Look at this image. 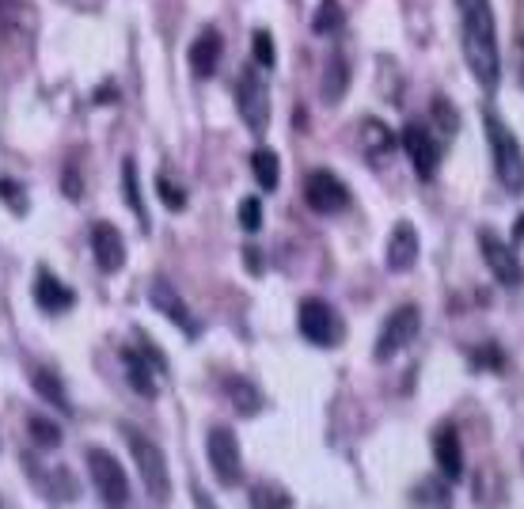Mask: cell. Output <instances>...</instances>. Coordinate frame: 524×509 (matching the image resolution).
<instances>
[{
  "label": "cell",
  "instance_id": "1",
  "mask_svg": "<svg viewBox=\"0 0 524 509\" xmlns=\"http://www.w3.org/2000/svg\"><path fill=\"white\" fill-rule=\"evenodd\" d=\"M460 8V46L471 76L483 92H498L502 84V46H498V23L490 0H456Z\"/></svg>",
  "mask_w": 524,
  "mask_h": 509
},
{
  "label": "cell",
  "instance_id": "2",
  "mask_svg": "<svg viewBox=\"0 0 524 509\" xmlns=\"http://www.w3.org/2000/svg\"><path fill=\"white\" fill-rule=\"evenodd\" d=\"M483 130H487V145L494 156V175L509 194H524V149L517 133L494 111H483Z\"/></svg>",
  "mask_w": 524,
  "mask_h": 509
},
{
  "label": "cell",
  "instance_id": "3",
  "mask_svg": "<svg viewBox=\"0 0 524 509\" xmlns=\"http://www.w3.org/2000/svg\"><path fill=\"white\" fill-rule=\"evenodd\" d=\"M422 331V308L418 304H399L392 316L384 320L380 335H376L373 358L376 361H392L395 354H403Z\"/></svg>",
  "mask_w": 524,
  "mask_h": 509
},
{
  "label": "cell",
  "instance_id": "4",
  "mask_svg": "<svg viewBox=\"0 0 524 509\" xmlns=\"http://www.w3.org/2000/svg\"><path fill=\"white\" fill-rule=\"evenodd\" d=\"M126 445H130L133 460H137V472H141V483H145V491L152 494V502H168L171 475H168L164 453L152 445L149 437L137 434V430H126Z\"/></svg>",
  "mask_w": 524,
  "mask_h": 509
},
{
  "label": "cell",
  "instance_id": "5",
  "mask_svg": "<svg viewBox=\"0 0 524 509\" xmlns=\"http://www.w3.org/2000/svg\"><path fill=\"white\" fill-rule=\"evenodd\" d=\"M297 327L304 339L312 342V346H323V350H331V346L342 342V320H338V312L327 301H319V297L300 301Z\"/></svg>",
  "mask_w": 524,
  "mask_h": 509
},
{
  "label": "cell",
  "instance_id": "6",
  "mask_svg": "<svg viewBox=\"0 0 524 509\" xmlns=\"http://www.w3.org/2000/svg\"><path fill=\"white\" fill-rule=\"evenodd\" d=\"M206 456L221 487H236V483L244 479V456H240V441H236L232 430L213 426L206 437Z\"/></svg>",
  "mask_w": 524,
  "mask_h": 509
},
{
  "label": "cell",
  "instance_id": "7",
  "mask_svg": "<svg viewBox=\"0 0 524 509\" xmlns=\"http://www.w3.org/2000/svg\"><path fill=\"white\" fill-rule=\"evenodd\" d=\"M88 475H92L95 491L107 506H126L130 502V479L107 449H88Z\"/></svg>",
  "mask_w": 524,
  "mask_h": 509
},
{
  "label": "cell",
  "instance_id": "8",
  "mask_svg": "<svg viewBox=\"0 0 524 509\" xmlns=\"http://www.w3.org/2000/svg\"><path fill=\"white\" fill-rule=\"evenodd\" d=\"M236 111L251 133H262L270 126V92L262 84L259 69H244L236 80Z\"/></svg>",
  "mask_w": 524,
  "mask_h": 509
},
{
  "label": "cell",
  "instance_id": "9",
  "mask_svg": "<svg viewBox=\"0 0 524 509\" xmlns=\"http://www.w3.org/2000/svg\"><path fill=\"white\" fill-rule=\"evenodd\" d=\"M399 145H403V152H407L414 175L430 183L433 175H437V168H441V141H437V133L426 130L422 122H407V126H403V137H399Z\"/></svg>",
  "mask_w": 524,
  "mask_h": 509
},
{
  "label": "cell",
  "instance_id": "10",
  "mask_svg": "<svg viewBox=\"0 0 524 509\" xmlns=\"http://www.w3.org/2000/svg\"><path fill=\"white\" fill-rule=\"evenodd\" d=\"M479 247H483V263L490 266L494 282L506 285V289H521L524 285V263L517 259L513 244H506L502 236H494L490 228L479 232Z\"/></svg>",
  "mask_w": 524,
  "mask_h": 509
},
{
  "label": "cell",
  "instance_id": "11",
  "mask_svg": "<svg viewBox=\"0 0 524 509\" xmlns=\"http://www.w3.org/2000/svg\"><path fill=\"white\" fill-rule=\"evenodd\" d=\"M304 202L316 213H323V217H331V213H342L350 206V190H346V183L338 179L335 171L316 168L308 171V179H304Z\"/></svg>",
  "mask_w": 524,
  "mask_h": 509
},
{
  "label": "cell",
  "instance_id": "12",
  "mask_svg": "<svg viewBox=\"0 0 524 509\" xmlns=\"http://www.w3.org/2000/svg\"><path fill=\"white\" fill-rule=\"evenodd\" d=\"M149 301H152V308L160 312V316H168L187 339H198L202 335V323L194 320V312H190V304L179 297V289L171 282H164V278H156L152 282V289H149Z\"/></svg>",
  "mask_w": 524,
  "mask_h": 509
},
{
  "label": "cell",
  "instance_id": "13",
  "mask_svg": "<svg viewBox=\"0 0 524 509\" xmlns=\"http://www.w3.org/2000/svg\"><path fill=\"white\" fill-rule=\"evenodd\" d=\"M433 460H437V472L445 475L449 483L464 479V441L456 434V426H441L433 434Z\"/></svg>",
  "mask_w": 524,
  "mask_h": 509
},
{
  "label": "cell",
  "instance_id": "14",
  "mask_svg": "<svg viewBox=\"0 0 524 509\" xmlns=\"http://www.w3.org/2000/svg\"><path fill=\"white\" fill-rule=\"evenodd\" d=\"M92 251L103 274H118V270L126 266V240H122V232H118L111 221L92 228Z\"/></svg>",
  "mask_w": 524,
  "mask_h": 509
},
{
  "label": "cell",
  "instance_id": "15",
  "mask_svg": "<svg viewBox=\"0 0 524 509\" xmlns=\"http://www.w3.org/2000/svg\"><path fill=\"white\" fill-rule=\"evenodd\" d=\"M384 263L388 270L395 274H403V270H411L418 263V228L411 221H399L392 228V236H388V247H384Z\"/></svg>",
  "mask_w": 524,
  "mask_h": 509
},
{
  "label": "cell",
  "instance_id": "16",
  "mask_svg": "<svg viewBox=\"0 0 524 509\" xmlns=\"http://www.w3.org/2000/svg\"><path fill=\"white\" fill-rule=\"evenodd\" d=\"M221 54H225V38H221V31H217V27H202L198 38L190 42V69H194V76L206 80V76L217 73Z\"/></svg>",
  "mask_w": 524,
  "mask_h": 509
},
{
  "label": "cell",
  "instance_id": "17",
  "mask_svg": "<svg viewBox=\"0 0 524 509\" xmlns=\"http://www.w3.org/2000/svg\"><path fill=\"white\" fill-rule=\"evenodd\" d=\"M346 88H350V61L342 50L327 57V65H323V76H319V92H323V103L327 107H338L342 99H346Z\"/></svg>",
  "mask_w": 524,
  "mask_h": 509
},
{
  "label": "cell",
  "instance_id": "18",
  "mask_svg": "<svg viewBox=\"0 0 524 509\" xmlns=\"http://www.w3.org/2000/svg\"><path fill=\"white\" fill-rule=\"evenodd\" d=\"M35 304L42 308V312H69L76 304V293L69 289V285L61 282V278H54L50 270H42L35 278Z\"/></svg>",
  "mask_w": 524,
  "mask_h": 509
},
{
  "label": "cell",
  "instance_id": "19",
  "mask_svg": "<svg viewBox=\"0 0 524 509\" xmlns=\"http://www.w3.org/2000/svg\"><path fill=\"white\" fill-rule=\"evenodd\" d=\"M122 365H126V380L133 392H141L145 399H156V369H152L141 350H122Z\"/></svg>",
  "mask_w": 524,
  "mask_h": 509
},
{
  "label": "cell",
  "instance_id": "20",
  "mask_svg": "<svg viewBox=\"0 0 524 509\" xmlns=\"http://www.w3.org/2000/svg\"><path fill=\"white\" fill-rule=\"evenodd\" d=\"M221 388H225V396L236 403V411L244 418H255L262 411V392L247 377H225Z\"/></svg>",
  "mask_w": 524,
  "mask_h": 509
},
{
  "label": "cell",
  "instance_id": "21",
  "mask_svg": "<svg viewBox=\"0 0 524 509\" xmlns=\"http://www.w3.org/2000/svg\"><path fill=\"white\" fill-rule=\"evenodd\" d=\"M361 145H365V156L369 160H380V156H388L395 149V133L384 126V122H376V118H365L361 122Z\"/></svg>",
  "mask_w": 524,
  "mask_h": 509
},
{
  "label": "cell",
  "instance_id": "22",
  "mask_svg": "<svg viewBox=\"0 0 524 509\" xmlns=\"http://www.w3.org/2000/svg\"><path fill=\"white\" fill-rule=\"evenodd\" d=\"M122 190H126V206L133 209L141 232H149V209H145V198H141V187H137V164L133 160H122Z\"/></svg>",
  "mask_w": 524,
  "mask_h": 509
},
{
  "label": "cell",
  "instance_id": "23",
  "mask_svg": "<svg viewBox=\"0 0 524 509\" xmlns=\"http://www.w3.org/2000/svg\"><path fill=\"white\" fill-rule=\"evenodd\" d=\"M0 27L8 35H27L31 31V4L27 0H0Z\"/></svg>",
  "mask_w": 524,
  "mask_h": 509
},
{
  "label": "cell",
  "instance_id": "24",
  "mask_svg": "<svg viewBox=\"0 0 524 509\" xmlns=\"http://www.w3.org/2000/svg\"><path fill=\"white\" fill-rule=\"evenodd\" d=\"M31 384H35V392L42 399H50V403H54L57 411H65V415H69V411H73V403H69V396H65V388H61V380L54 377V373H50V369H35V373H31Z\"/></svg>",
  "mask_w": 524,
  "mask_h": 509
},
{
  "label": "cell",
  "instance_id": "25",
  "mask_svg": "<svg viewBox=\"0 0 524 509\" xmlns=\"http://www.w3.org/2000/svg\"><path fill=\"white\" fill-rule=\"evenodd\" d=\"M346 27V8L338 0H319L316 16H312V31L316 35H338Z\"/></svg>",
  "mask_w": 524,
  "mask_h": 509
},
{
  "label": "cell",
  "instance_id": "26",
  "mask_svg": "<svg viewBox=\"0 0 524 509\" xmlns=\"http://www.w3.org/2000/svg\"><path fill=\"white\" fill-rule=\"evenodd\" d=\"M251 171H255V179H259L262 190H278L281 183V164H278V152L274 149H259L251 156Z\"/></svg>",
  "mask_w": 524,
  "mask_h": 509
},
{
  "label": "cell",
  "instance_id": "27",
  "mask_svg": "<svg viewBox=\"0 0 524 509\" xmlns=\"http://www.w3.org/2000/svg\"><path fill=\"white\" fill-rule=\"evenodd\" d=\"M445 475L441 479H426V483H418L414 487V494H411V502L414 506H449L452 498H449V491H445Z\"/></svg>",
  "mask_w": 524,
  "mask_h": 509
},
{
  "label": "cell",
  "instance_id": "28",
  "mask_svg": "<svg viewBox=\"0 0 524 509\" xmlns=\"http://www.w3.org/2000/svg\"><path fill=\"white\" fill-rule=\"evenodd\" d=\"M31 437H35V445H42V449H57L61 445V426H54L50 418H42V415H31Z\"/></svg>",
  "mask_w": 524,
  "mask_h": 509
},
{
  "label": "cell",
  "instance_id": "29",
  "mask_svg": "<svg viewBox=\"0 0 524 509\" xmlns=\"http://www.w3.org/2000/svg\"><path fill=\"white\" fill-rule=\"evenodd\" d=\"M251 54H255V61H259L262 69H274V61H278V54H274V38H270V31H255L251 35Z\"/></svg>",
  "mask_w": 524,
  "mask_h": 509
},
{
  "label": "cell",
  "instance_id": "30",
  "mask_svg": "<svg viewBox=\"0 0 524 509\" xmlns=\"http://www.w3.org/2000/svg\"><path fill=\"white\" fill-rule=\"evenodd\" d=\"M0 202L12 209V213H27V209H31V202H27L23 187H16L12 179H0Z\"/></svg>",
  "mask_w": 524,
  "mask_h": 509
},
{
  "label": "cell",
  "instance_id": "31",
  "mask_svg": "<svg viewBox=\"0 0 524 509\" xmlns=\"http://www.w3.org/2000/svg\"><path fill=\"white\" fill-rule=\"evenodd\" d=\"M251 506L289 509V506H293V498H289V494H281V491H274V487H255V491H251Z\"/></svg>",
  "mask_w": 524,
  "mask_h": 509
},
{
  "label": "cell",
  "instance_id": "32",
  "mask_svg": "<svg viewBox=\"0 0 524 509\" xmlns=\"http://www.w3.org/2000/svg\"><path fill=\"white\" fill-rule=\"evenodd\" d=\"M156 190H160V202H164L168 209H175V213H179V209H187V194L175 187V183H168V175H160V179H156Z\"/></svg>",
  "mask_w": 524,
  "mask_h": 509
},
{
  "label": "cell",
  "instance_id": "33",
  "mask_svg": "<svg viewBox=\"0 0 524 509\" xmlns=\"http://www.w3.org/2000/svg\"><path fill=\"white\" fill-rule=\"evenodd\" d=\"M433 118H437V122H441L449 133L460 130V114H456V107H452L445 95H437V99H433Z\"/></svg>",
  "mask_w": 524,
  "mask_h": 509
},
{
  "label": "cell",
  "instance_id": "34",
  "mask_svg": "<svg viewBox=\"0 0 524 509\" xmlns=\"http://www.w3.org/2000/svg\"><path fill=\"white\" fill-rule=\"evenodd\" d=\"M240 225H244V232H259L262 228V202L259 198H244V202H240Z\"/></svg>",
  "mask_w": 524,
  "mask_h": 509
},
{
  "label": "cell",
  "instance_id": "35",
  "mask_svg": "<svg viewBox=\"0 0 524 509\" xmlns=\"http://www.w3.org/2000/svg\"><path fill=\"white\" fill-rule=\"evenodd\" d=\"M141 346H137V350H141V354H145V361H149L152 369H156V373H160V377H164V373H168V361H164V354H160V350H156V346H152L149 339H145V335H141Z\"/></svg>",
  "mask_w": 524,
  "mask_h": 509
},
{
  "label": "cell",
  "instance_id": "36",
  "mask_svg": "<svg viewBox=\"0 0 524 509\" xmlns=\"http://www.w3.org/2000/svg\"><path fill=\"white\" fill-rule=\"evenodd\" d=\"M471 361H475V365H490V369H502V365H506V358L498 354V346H483L479 354H471Z\"/></svg>",
  "mask_w": 524,
  "mask_h": 509
},
{
  "label": "cell",
  "instance_id": "37",
  "mask_svg": "<svg viewBox=\"0 0 524 509\" xmlns=\"http://www.w3.org/2000/svg\"><path fill=\"white\" fill-rule=\"evenodd\" d=\"M244 263L251 274H262V255H259V247H244Z\"/></svg>",
  "mask_w": 524,
  "mask_h": 509
},
{
  "label": "cell",
  "instance_id": "38",
  "mask_svg": "<svg viewBox=\"0 0 524 509\" xmlns=\"http://www.w3.org/2000/svg\"><path fill=\"white\" fill-rule=\"evenodd\" d=\"M65 194H69L73 202L80 198V194H84V183H76V171H73V168L65 171Z\"/></svg>",
  "mask_w": 524,
  "mask_h": 509
},
{
  "label": "cell",
  "instance_id": "39",
  "mask_svg": "<svg viewBox=\"0 0 524 509\" xmlns=\"http://www.w3.org/2000/svg\"><path fill=\"white\" fill-rule=\"evenodd\" d=\"M114 95H118L114 92V84L111 88H99V92H95V103H114Z\"/></svg>",
  "mask_w": 524,
  "mask_h": 509
},
{
  "label": "cell",
  "instance_id": "40",
  "mask_svg": "<svg viewBox=\"0 0 524 509\" xmlns=\"http://www.w3.org/2000/svg\"><path fill=\"white\" fill-rule=\"evenodd\" d=\"M513 240H517V244L524 240V217H517V228H513Z\"/></svg>",
  "mask_w": 524,
  "mask_h": 509
},
{
  "label": "cell",
  "instance_id": "41",
  "mask_svg": "<svg viewBox=\"0 0 524 509\" xmlns=\"http://www.w3.org/2000/svg\"><path fill=\"white\" fill-rule=\"evenodd\" d=\"M521 50H524V42H521Z\"/></svg>",
  "mask_w": 524,
  "mask_h": 509
}]
</instances>
